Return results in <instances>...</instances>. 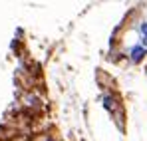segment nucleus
Here are the masks:
<instances>
[{
    "label": "nucleus",
    "instance_id": "f257e3e1",
    "mask_svg": "<svg viewBox=\"0 0 147 141\" xmlns=\"http://www.w3.org/2000/svg\"><path fill=\"white\" fill-rule=\"evenodd\" d=\"M143 56H145V46H135L131 50V60L137 64V62H141L143 60Z\"/></svg>",
    "mask_w": 147,
    "mask_h": 141
},
{
    "label": "nucleus",
    "instance_id": "f03ea898",
    "mask_svg": "<svg viewBox=\"0 0 147 141\" xmlns=\"http://www.w3.org/2000/svg\"><path fill=\"white\" fill-rule=\"evenodd\" d=\"M141 32H143V34H147V22L141 24Z\"/></svg>",
    "mask_w": 147,
    "mask_h": 141
},
{
    "label": "nucleus",
    "instance_id": "7ed1b4c3",
    "mask_svg": "<svg viewBox=\"0 0 147 141\" xmlns=\"http://www.w3.org/2000/svg\"><path fill=\"white\" fill-rule=\"evenodd\" d=\"M143 46L147 48V34H143Z\"/></svg>",
    "mask_w": 147,
    "mask_h": 141
}]
</instances>
